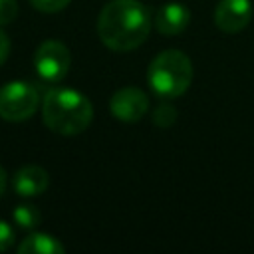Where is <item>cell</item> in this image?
<instances>
[{"instance_id": "cell-10", "label": "cell", "mask_w": 254, "mask_h": 254, "mask_svg": "<svg viewBox=\"0 0 254 254\" xmlns=\"http://www.w3.org/2000/svg\"><path fill=\"white\" fill-rule=\"evenodd\" d=\"M64 250L65 248L58 238L44 234V232L26 236L18 246L20 254H64Z\"/></svg>"}, {"instance_id": "cell-3", "label": "cell", "mask_w": 254, "mask_h": 254, "mask_svg": "<svg viewBox=\"0 0 254 254\" xmlns=\"http://www.w3.org/2000/svg\"><path fill=\"white\" fill-rule=\"evenodd\" d=\"M147 79L157 95L169 99L179 97L192 81V64L187 54L179 50H165L151 62Z\"/></svg>"}, {"instance_id": "cell-14", "label": "cell", "mask_w": 254, "mask_h": 254, "mask_svg": "<svg viewBox=\"0 0 254 254\" xmlns=\"http://www.w3.org/2000/svg\"><path fill=\"white\" fill-rule=\"evenodd\" d=\"M71 0H30V4L40 10V12H46V14H52V12H60L64 10Z\"/></svg>"}, {"instance_id": "cell-9", "label": "cell", "mask_w": 254, "mask_h": 254, "mask_svg": "<svg viewBox=\"0 0 254 254\" xmlns=\"http://www.w3.org/2000/svg\"><path fill=\"white\" fill-rule=\"evenodd\" d=\"M48 173L38 165H26L16 171L12 187L20 196H36L48 189Z\"/></svg>"}, {"instance_id": "cell-2", "label": "cell", "mask_w": 254, "mask_h": 254, "mask_svg": "<svg viewBox=\"0 0 254 254\" xmlns=\"http://www.w3.org/2000/svg\"><path fill=\"white\" fill-rule=\"evenodd\" d=\"M42 117L54 133L77 135L89 127L93 107L91 101L75 89H52L44 97Z\"/></svg>"}, {"instance_id": "cell-1", "label": "cell", "mask_w": 254, "mask_h": 254, "mask_svg": "<svg viewBox=\"0 0 254 254\" xmlns=\"http://www.w3.org/2000/svg\"><path fill=\"white\" fill-rule=\"evenodd\" d=\"M149 32L151 10L139 0H109L97 20V34L113 52L139 48Z\"/></svg>"}, {"instance_id": "cell-4", "label": "cell", "mask_w": 254, "mask_h": 254, "mask_svg": "<svg viewBox=\"0 0 254 254\" xmlns=\"http://www.w3.org/2000/svg\"><path fill=\"white\" fill-rule=\"evenodd\" d=\"M40 95L28 81H10L0 87V117L6 121H24L38 109Z\"/></svg>"}, {"instance_id": "cell-11", "label": "cell", "mask_w": 254, "mask_h": 254, "mask_svg": "<svg viewBox=\"0 0 254 254\" xmlns=\"http://www.w3.org/2000/svg\"><path fill=\"white\" fill-rule=\"evenodd\" d=\"M42 214L34 204H20L14 210V220L22 226V228H34L40 222Z\"/></svg>"}, {"instance_id": "cell-15", "label": "cell", "mask_w": 254, "mask_h": 254, "mask_svg": "<svg viewBox=\"0 0 254 254\" xmlns=\"http://www.w3.org/2000/svg\"><path fill=\"white\" fill-rule=\"evenodd\" d=\"M12 242H14V230H12V226L8 222L0 220V252L8 250L12 246Z\"/></svg>"}, {"instance_id": "cell-12", "label": "cell", "mask_w": 254, "mask_h": 254, "mask_svg": "<svg viewBox=\"0 0 254 254\" xmlns=\"http://www.w3.org/2000/svg\"><path fill=\"white\" fill-rule=\"evenodd\" d=\"M153 119H155V123H157L161 129H167V127H171V125L175 123V119H177V111H175L173 105L163 103V105H159V107L155 109Z\"/></svg>"}, {"instance_id": "cell-6", "label": "cell", "mask_w": 254, "mask_h": 254, "mask_svg": "<svg viewBox=\"0 0 254 254\" xmlns=\"http://www.w3.org/2000/svg\"><path fill=\"white\" fill-rule=\"evenodd\" d=\"M109 109L115 119L133 123V121H139L147 113L149 97L139 87H123L113 93V97L109 101Z\"/></svg>"}, {"instance_id": "cell-7", "label": "cell", "mask_w": 254, "mask_h": 254, "mask_svg": "<svg viewBox=\"0 0 254 254\" xmlns=\"http://www.w3.org/2000/svg\"><path fill=\"white\" fill-rule=\"evenodd\" d=\"M252 18L250 0H220L214 8V24L226 34H236L248 26Z\"/></svg>"}, {"instance_id": "cell-8", "label": "cell", "mask_w": 254, "mask_h": 254, "mask_svg": "<svg viewBox=\"0 0 254 254\" xmlns=\"http://www.w3.org/2000/svg\"><path fill=\"white\" fill-rule=\"evenodd\" d=\"M189 20H190V12L187 6L169 2L157 10L155 28H157V32H161L165 36H177V34L185 32V28L189 26Z\"/></svg>"}, {"instance_id": "cell-17", "label": "cell", "mask_w": 254, "mask_h": 254, "mask_svg": "<svg viewBox=\"0 0 254 254\" xmlns=\"http://www.w3.org/2000/svg\"><path fill=\"white\" fill-rule=\"evenodd\" d=\"M6 181H8V179H6V173H4V169L0 167V196H2L4 190H6Z\"/></svg>"}, {"instance_id": "cell-16", "label": "cell", "mask_w": 254, "mask_h": 254, "mask_svg": "<svg viewBox=\"0 0 254 254\" xmlns=\"http://www.w3.org/2000/svg\"><path fill=\"white\" fill-rule=\"evenodd\" d=\"M8 54H10V40H8V36L0 30V65L6 62Z\"/></svg>"}, {"instance_id": "cell-5", "label": "cell", "mask_w": 254, "mask_h": 254, "mask_svg": "<svg viewBox=\"0 0 254 254\" xmlns=\"http://www.w3.org/2000/svg\"><path fill=\"white\" fill-rule=\"evenodd\" d=\"M69 64H71L69 50L58 40L42 42L34 54V65L38 75L50 83L62 81L69 69Z\"/></svg>"}, {"instance_id": "cell-13", "label": "cell", "mask_w": 254, "mask_h": 254, "mask_svg": "<svg viewBox=\"0 0 254 254\" xmlns=\"http://www.w3.org/2000/svg\"><path fill=\"white\" fill-rule=\"evenodd\" d=\"M18 16V2L16 0H0V26L12 24Z\"/></svg>"}]
</instances>
